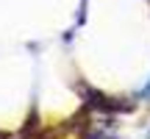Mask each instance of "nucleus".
<instances>
[{
  "instance_id": "nucleus-1",
  "label": "nucleus",
  "mask_w": 150,
  "mask_h": 139,
  "mask_svg": "<svg viewBox=\"0 0 150 139\" xmlns=\"http://www.w3.org/2000/svg\"><path fill=\"white\" fill-rule=\"evenodd\" d=\"M139 95H142V97H150V81H147V86H145V89L139 92Z\"/></svg>"
}]
</instances>
